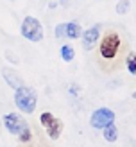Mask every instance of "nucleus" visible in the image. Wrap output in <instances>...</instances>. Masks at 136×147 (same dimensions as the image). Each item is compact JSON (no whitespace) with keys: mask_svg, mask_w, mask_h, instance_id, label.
Returning <instances> with one entry per match:
<instances>
[{"mask_svg":"<svg viewBox=\"0 0 136 147\" xmlns=\"http://www.w3.org/2000/svg\"><path fill=\"white\" fill-rule=\"evenodd\" d=\"M129 7H131V0H120L115 9H117L118 14H125V13L129 11Z\"/></svg>","mask_w":136,"mask_h":147,"instance_id":"ddd939ff","label":"nucleus"},{"mask_svg":"<svg viewBox=\"0 0 136 147\" xmlns=\"http://www.w3.org/2000/svg\"><path fill=\"white\" fill-rule=\"evenodd\" d=\"M4 126L5 129L13 135L20 136V142H29L31 140V129H29L27 122L16 113H7L4 117Z\"/></svg>","mask_w":136,"mask_h":147,"instance_id":"f257e3e1","label":"nucleus"},{"mask_svg":"<svg viewBox=\"0 0 136 147\" xmlns=\"http://www.w3.org/2000/svg\"><path fill=\"white\" fill-rule=\"evenodd\" d=\"M20 32H21V36H23L25 40L34 41V43L43 40V27L40 24V20L34 18V16H25L23 24H21Z\"/></svg>","mask_w":136,"mask_h":147,"instance_id":"7ed1b4c3","label":"nucleus"},{"mask_svg":"<svg viewBox=\"0 0 136 147\" xmlns=\"http://www.w3.org/2000/svg\"><path fill=\"white\" fill-rule=\"evenodd\" d=\"M98 34H100V25H93V27L86 29V31L82 32V43H84V49L86 50H90L97 43Z\"/></svg>","mask_w":136,"mask_h":147,"instance_id":"0eeeda50","label":"nucleus"},{"mask_svg":"<svg viewBox=\"0 0 136 147\" xmlns=\"http://www.w3.org/2000/svg\"><path fill=\"white\" fill-rule=\"evenodd\" d=\"M56 36L57 38H64V24H59L56 27Z\"/></svg>","mask_w":136,"mask_h":147,"instance_id":"4468645a","label":"nucleus"},{"mask_svg":"<svg viewBox=\"0 0 136 147\" xmlns=\"http://www.w3.org/2000/svg\"><path fill=\"white\" fill-rule=\"evenodd\" d=\"M133 97H134V99H136V92H134V93H133Z\"/></svg>","mask_w":136,"mask_h":147,"instance_id":"2eb2a0df","label":"nucleus"},{"mask_svg":"<svg viewBox=\"0 0 136 147\" xmlns=\"http://www.w3.org/2000/svg\"><path fill=\"white\" fill-rule=\"evenodd\" d=\"M111 122H115V113L109 108H98L97 111H93L91 119H90L91 127H95V129H104Z\"/></svg>","mask_w":136,"mask_h":147,"instance_id":"423d86ee","label":"nucleus"},{"mask_svg":"<svg viewBox=\"0 0 136 147\" xmlns=\"http://www.w3.org/2000/svg\"><path fill=\"white\" fill-rule=\"evenodd\" d=\"M104 138H106V142H117V138H118V129L117 126H115V122L111 124H107V126L104 127Z\"/></svg>","mask_w":136,"mask_h":147,"instance_id":"1a4fd4ad","label":"nucleus"},{"mask_svg":"<svg viewBox=\"0 0 136 147\" xmlns=\"http://www.w3.org/2000/svg\"><path fill=\"white\" fill-rule=\"evenodd\" d=\"M14 104L23 113H34L36 109V92L29 86H20L14 90Z\"/></svg>","mask_w":136,"mask_h":147,"instance_id":"f03ea898","label":"nucleus"},{"mask_svg":"<svg viewBox=\"0 0 136 147\" xmlns=\"http://www.w3.org/2000/svg\"><path fill=\"white\" fill-rule=\"evenodd\" d=\"M127 70H129V74L136 76V54H133V52L127 56Z\"/></svg>","mask_w":136,"mask_h":147,"instance_id":"f8f14e48","label":"nucleus"},{"mask_svg":"<svg viewBox=\"0 0 136 147\" xmlns=\"http://www.w3.org/2000/svg\"><path fill=\"white\" fill-rule=\"evenodd\" d=\"M82 36V29L77 22H66L64 24V38L68 40H77Z\"/></svg>","mask_w":136,"mask_h":147,"instance_id":"6e6552de","label":"nucleus"},{"mask_svg":"<svg viewBox=\"0 0 136 147\" xmlns=\"http://www.w3.org/2000/svg\"><path fill=\"white\" fill-rule=\"evenodd\" d=\"M40 122H41V126L47 129V133H48V136L52 138V140H57V138H59L61 131H63V122L59 119H56L52 113L45 111V113H41Z\"/></svg>","mask_w":136,"mask_h":147,"instance_id":"39448f33","label":"nucleus"},{"mask_svg":"<svg viewBox=\"0 0 136 147\" xmlns=\"http://www.w3.org/2000/svg\"><path fill=\"white\" fill-rule=\"evenodd\" d=\"M4 77H5L7 83H9V86H13L14 90H16V88H20V86H23V84H21V81H20V77H18L13 70H4Z\"/></svg>","mask_w":136,"mask_h":147,"instance_id":"9d476101","label":"nucleus"},{"mask_svg":"<svg viewBox=\"0 0 136 147\" xmlns=\"http://www.w3.org/2000/svg\"><path fill=\"white\" fill-rule=\"evenodd\" d=\"M59 54H61V57H63V61H66V63H70V61L75 57V52H74V49H72L70 45H63L61 50H59Z\"/></svg>","mask_w":136,"mask_h":147,"instance_id":"9b49d317","label":"nucleus"},{"mask_svg":"<svg viewBox=\"0 0 136 147\" xmlns=\"http://www.w3.org/2000/svg\"><path fill=\"white\" fill-rule=\"evenodd\" d=\"M118 49H120V36L115 31L106 32L102 43H100V56L104 59H113V57H117Z\"/></svg>","mask_w":136,"mask_h":147,"instance_id":"20e7f679","label":"nucleus"}]
</instances>
